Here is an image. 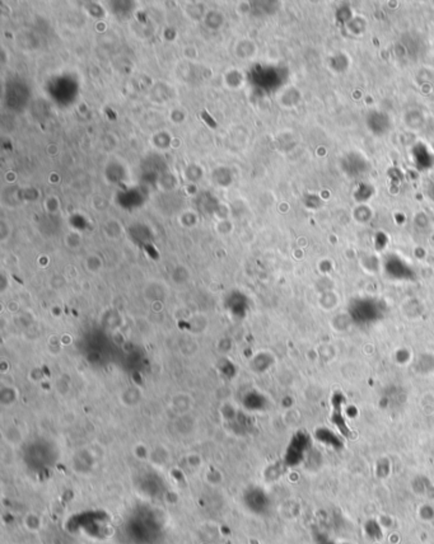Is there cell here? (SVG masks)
<instances>
[{
	"label": "cell",
	"instance_id": "1",
	"mask_svg": "<svg viewBox=\"0 0 434 544\" xmlns=\"http://www.w3.org/2000/svg\"><path fill=\"white\" fill-rule=\"evenodd\" d=\"M367 125H368V129L373 134L383 135L391 127V121H390V117L385 112L373 111L367 117Z\"/></svg>",
	"mask_w": 434,
	"mask_h": 544
},
{
	"label": "cell",
	"instance_id": "2",
	"mask_svg": "<svg viewBox=\"0 0 434 544\" xmlns=\"http://www.w3.org/2000/svg\"><path fill=\"white\" fill-rule=\"evenodd\" d=\"M25 526L30 532H38L42 528V519L38 514L28 513L25 516Z\"/></svg>",
	"mask_w": 434,
	"mask_h": 544
}]
</instances>
